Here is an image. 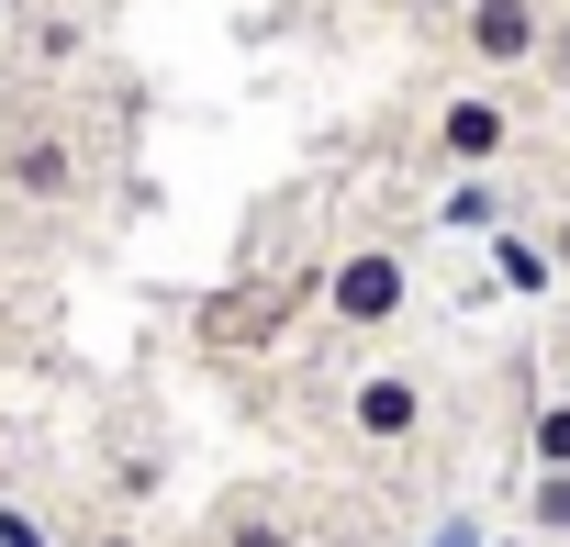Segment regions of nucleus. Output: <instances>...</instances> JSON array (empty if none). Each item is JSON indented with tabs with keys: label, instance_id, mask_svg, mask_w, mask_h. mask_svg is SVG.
<instances>
[{
	"label": "nucleus",
	"instance_id": "f257e3e1",
	"mask_svg": "<svg viewBox=\"0 0 570 547\" xmlns=\"http://www.w3.org/2000/svg\"><path fill=\"white\" fill-rule=\"evenodd\" d=\"M403 302H414L403 246H347V257L325 268V314H336L347 336H392V325H403Z\"/></svg>",
	"mask_w": 570,
	"mask_h": 547
},
{
	"label": "nucleus",
	"instance_id": "f03ea898",
	"mask_svg": "<svg viewBox=\"0 0 570 547\" xmlns=\"http://www.w3.org/2000/svg\"><path fill=\"white\" fill-rule=\"evenodd\" d=\"M459 57L481 79H525L548 57V0H459Z\"/></svg>",
	"mask_w": 570,
	"mask_h": 547
},
{
	"label": "nucleus",
	"instance_id": "7ed1b4c3",
	"mask_svg": "<svg viewBox=\"0 0 570 547\" xmlns=\"http://www.w3.org/2000/svg\"><path fill=\"white\" fill-rule=\"evenodd\" d=\"M503 146H514L503 90H448V101H436V123H425V157H436V168H459V179H481Z\"/></svg>",
	"mask_w": 570,
	"mask_h": 547
},
{
	"label": "nucleus",
	"instance_id": "20e7f679",
	"mask_svg": "<svg viewBox=\"0 0 570 547\" xmlns=\"http://www.w3.org/2000/svg\"><path fill=\"white\" fill-rule=\"evenodd\" d=\"M425 414H436V391H425L414 369H358V380H347V436H358V447H414Z\"/></svg>",
	"mask_w": 570,
	"mask_h": 547
},
{
	"label": "nucleus",
	"instance_id": "39448f33",
	"mask_svg": "<svg viewBox=\"0 0 570 547\" xmlns=\"http://www.w3.org/2000/svg\"><path fill=\"white\" fill-rule=\"evenodd\" d=\"M79 190V146L57 123H23L12 146H0V201H23V212H57Z\"/></svg>",
	"mask_w": 570,
	"mask_h": 547
},
{
	"label": "nucleus",
	"instance_id": "423d86ee",
	"mask_svg": "<svg viewBox=\"0 0 570 547\" xmlns=\"http://www.w3.org/2000/svg\"><path fill=\"white\" fill-rule=\"evenodd\" d=\"M213 547H303V536H292V514H279L268 491H224V514H213Z\"/></svg>",
	"mask_w": 570,
	"mask_h": 547
},
{
	"label": "nucleus",
	"instance_id": "0eeeda50",
	"mask_svg": "<svg viewBox=\"0 0 570 547\" xmlns=\"http://www.w3.org/2000/svg\"><path fill=\"white\" fill-rule=\"evenodd\" d=\"M492 280H503V291H559V257H548V235H514V223H492Z\"/></svg>",
	"mask_w": 570,
	"mask_h": 547
},
{
	"label": "nucleus",
	"instance_id": "6e6552de",
	"mask_svg": "<svg viewBox=\"0 0 570 547\" xmlns=\"http://www.w3.org/2000/svg\"><path fill=\"white\" fill-rule=\"evenodd\" d=\"M525 525L537 536H570V469H537L525 480Z\"/></svg>",
	"mask_w": 570,
	"mask_h": 547
},
{
	"label": "nucleus",
	"instance_id": "1a4fd4ad",
	"mask_svg": "<svg viewBox=\"0 0 570 547\" xmlns=\"http://www.w3.org/2000/svg\"><path fill=\"white\" fill-rule=\"evenodd\" d=\"M525 458H537V469H570V402H537V425H525Z\"/></svg>",
	"mask_w": 570,
	"mask_h": 547
},
{
	"label": "nucleus",
	"instance_id": "9d476101",
	"mask_svg": "<svg viewBox=\"0 0 570 547\" xmlns=\"http://www.w3.org/2000/svg\"><path fill=\"white\" fill-rule=\"evenodd\" d=\"M448 223H459V235H492V223H503V201H492L481 179H459V190H448Z\"/></svg>",
	"mask_w": 570,
	"mask_h": 547
},
{
	"label": "nucleus",
	"instance_id": "9b49d317",
	"mask_svg": "<svg viewBox=\"0 0 570 547\" xmlns=\"http://www.w3.org/2000/svg\"><path fill=\"white\" fill-rule=\"evenodd\" d=\"M537 68H548V79L570 90V0H559V12H548V57H537Z\"/></svg>",
	"mask_w": 570,
	"mask_h": 547
},
{
	"label": "nucleus",
	"instance_id": "f8f14e48",
	"mask_svg": "<svg viewBox=\"0 0 570 547\" xmlns=\"http://www.w3.org/2000/svg\"><path fill=\"white\" fill-rule=\"evenodd\" d=\"M0 547H57V536H46V525H35L23 503H0Z\"/></svg>",
	"mask_w": 570,
	"mask_h": 547
},
{
	"label": "nucleus",
	"instance_id": "ddd939ff",
	"mask_svg": "<svg viewBox=\"0 0 570 547\" xmlns=\"http://www.w3.org/2000/svg\"><path fill=\"white\" fill-rule=\"evenodd\" d=\"M548 257H559V280H570V212H559V223H548Z\"/></svg>",
	"mask_w": 570,
	"mask_h": 547
},
{
	"label": "nucleus",
	"instance_id": "4468645a",
	"mask_svg": "<svg viewBox=\"0 0 570 547\" xmlns=\"http://www.w3.org/2000/svg\"><path fill=\"white\" fill-rule=\"evenodd\" d=\"M425 547H481V525H436V536H425Z\"/></svg>",
	"mask_w": 570,
	"mask_h": 547
},
{
	"label": "nucleus",
	"instance_id": "2eb2a0df",
	"mask_svg": "<svg viewBox=\"0 0 570 547\" xmlns=\"http://www.w3.org/2000/svg\"><path fill=\"white\" fill-rule=\"evenodd\" d=\"M79 547H146V536H135V525H101V536H79Z\"/></svg>",
	"mask_w": 570,
	"mask_h": 547
}]
</instances>
